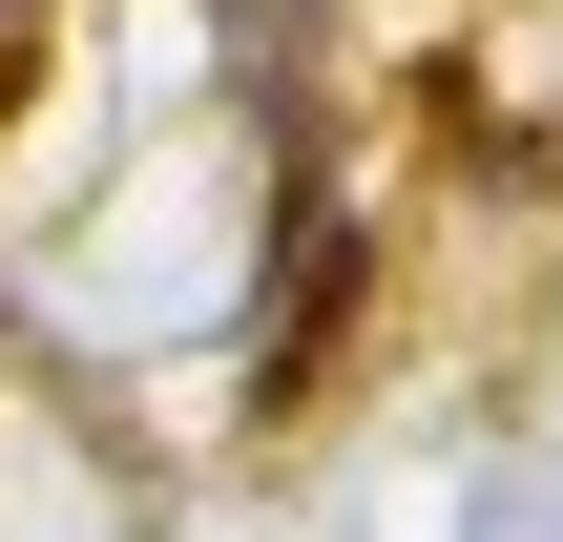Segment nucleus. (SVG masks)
<instances>
[{"label": "nucleus", "instance_id": "1", "mask_svg": "<svg viewBox=\"0 0 563 542\" xmlns=\"http://www.w3.org/2000/svg\"><path fill=\"white\" fill-rule=\"evenodd\" d=\"M355 313V230H292V313H272V376H313V334Z\"/></svg>", "mask_w": 563, "mask_h": 542}]
</instances>
